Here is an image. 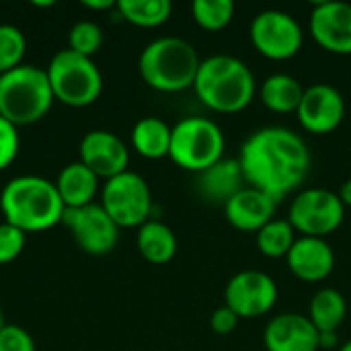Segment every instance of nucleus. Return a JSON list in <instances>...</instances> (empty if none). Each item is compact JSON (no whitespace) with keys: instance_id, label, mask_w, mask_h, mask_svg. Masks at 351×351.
I'll return each mask as SVG.
<instances>
[{"instance_id":"34","label":"nucleus","mask_w":351,"mask_h":351,"mask_svg":"<svg viewBox=\"0 0 351 351\" xmlns=\"http://www.w3.org/2000/svg\"><path fill=\"white\" fill-rule=\"evenodd\" d=\"M339 343L337 333L327 331V333H319V350H333Z\"/></svg>"},{"instance_id":"20","label":"nucleus","mask_w":351,"mask_h":351,"mask_svg":"<svg viewBox=\"0 0 351 351\" xmlns=\"http://www.w3.org/2000/svg\"><path fill=\"white\" fill-rule=\"evenodd\" d=\"M245 187V177L239 165V158H222L197 177V189L199 193L214 202V204H226L234 193H239Z\"/></svg>"},{"instance_id":"5","label":"nucleus","mask_w":351,"mask_h":351,"mask_svg":"<svg viewBox=\"0 0 351 351\" xmlns=\"http://www.w3.org/2000/svg\"><path fill=\"white\" fill-rule=\"evenodd\" d=\"M53 101L45 68L21 64L0 76V115L16 128L43 119Z\"/></svg>"},{"instance_id":"35","label":"nucleus","mask_w":351,"mask_h":351,"mask_svg":"<svg viewBox=\"0 0 351 351\" xmlns=\"http://www.w3.org/2000/svg\"><path fill=\"white\" fill-rule=\"evenodd\" d=\"M82 6H86L90 10H109V8H115L117 2H113V0H84Z\"/></svg>"},{"instance_id":"16","label":"nucleus","mask_w":351,"mask_h":351,"mask_svg":"<svg viewBox=\"0 0 351 351\" xmlns=\"http://www.w3.org/2000/svg\"><path fill=\"white\" fill-rule=\"evenodd\" d=\"M288 269L294 278L306 284H319L327 280L335 269V253L325 239L298 237L286 255Z\"/></svg>"},{"instance_id":"7","label":"nucleus","mask_w":351,"mask_h":351,"mask_svg":"<svg viewBox=\"0 0 351 351\" xmlns=\"http://www.w3.org/2000/svg\"><path fill=\"white\" fill-rule=\"evenodd\" d=\"M45 72L53 99L68 107H88L101 97L103 76L93 58L60 49L49 60Z\"/></svg>"},{"instance_id":"27","label":"nucleus","mask_w":351,"mask_h":351,"mask_svg":"<svg viewBox=\"0 0 351 351\" xmlns=\"http://www.w3.org/2000/svg\"><path fill=\"white\" fill-rule=\"evenodd\" d=\"M191 14L197 27L214 33L230 25L234 16V4L230 0H195L191 4Z\"/></svg>"},{"instance_id":"17","label":"nucleus","mask_w":351,"mask_h":351,"mask_svg":"<svg viewBox=\"0 0 351 351\" xmlns=\"http://www.w3.org/2000/svg\"><path fill=\"white\" fill-rule=\"evenodd\" d=\"M263 346L267 351H319V331L308 317L282 313L267 323Z\"/></svg>"},{"instance_id":"11","label":"nucleus","mask_w":351,"mask_h":351,"mask_svg":"<svg viewBox=\"0 0 351 351\" xmlns=\"http://www.w3.org/2000/svg\"><path fill=\"white\" fill-rule=\"evenodd\" d=\"M278 302L276 280L259 269L234 274L224 288V304L239 319H259L274 311Z\"/></svg>"},{"instance_id":"25","label":"nucleus","mask_w":351,"mask_h":351,"mask_svg":"<svg viewBox=\"0 0 351 351\" xmlns=\"http://www.w3.org/2000/svg\"><path fill=\"white\" fill-rule=\"evenodd\" d=\"M115 8L123 21L142 29L160 27L173 14V4L169 0H119Z\"/></svg>"},{"instance_id":"14","label":"nucleus","mask_w":351,"mask_h":351,"mask_svg":"<svg viewBox=\"0 0 351 351\" xmlns=\"http://www.w3.org/2000/svg\"><path fill=\"white\" fill-rule=\"evenodd\" d=\"M308 31L325 51L351 56V4L339 0L317 2L311 10Z\"/></svg>"},{"instance_id":"12","label":"nucleus","mask_w":351,"mask_h":351,"mask_svg":"<svg viewBox=\"0 0 351 351\" xmlns=\"http://www.w3.org/2000/svg\"><path fill=\"white\" fill-rule=\"evenodd\" d=\"M62 222L70 228L74 243L88 255H107L119 241V226L109 218L101 204L64 210Z\"/></svg>"},{"instance_id":"8","label":"nucleus","mask_w":351,"mask_h":351,"mask_svg":"<svg viewBox=\"0 0 351 351\" xmlns=\"http://www.w3.org/2000/svg\"><path fill=\"white\" fill-rule=\"evenodd\" d=\"M346 218V206L335 191L323 187H308L294 195L288 222L300 237L327 239L337 232Z\"/></svg>"},{"instance_id":"2","label":"nucleus","mask_w":351,"mask_h":351,"mask_svg":"<svg viewBox=\"0 0 351 351\" xmlns=\"http://www.w3.org/2000/svg\"><path fill=\"white\" fill-rule=\"evenodd\" d=\"M193 90L210 111L234 115L251 105L257 93V82L255 74L243 60L218 53L202 60Z\"/></svg>"},{"instance_id":"37","label":"nucleus","mask_w":351,"mask_h":351,"mask_svg":"<svg viewBox=\"0 0 351 351\" xmlns=\"http://www.w3.org/2000/svg\"><path fill=\"white\" fill-rule=\"evenodd\" d=\"M339 351H351V339H350V341H346V343H343V346L339 348Z\"/></svg>"},{"instance_id":"19","label":"nucleus","mask_w":351,"mask_h":351,"mask_svg":"<svg viewBox=\"0 0 351 351\" xmlns=\"http://www.w3.org/2000/svg\"><path fill=\"white\" fill-rule=\"evenodd\" d=\"M58 195L64 204V208L74 210V208H84L95 204V195L99 191V177L84 167L80 160L66 165L60 173L58 179L53 181Z\"/></svg>"},{"instance_id":"38","label":"nucleus","mask_w":351,"mask_h":351,"mask_svg":"<svg viewBox=\"0 0 351 351\" xmlns=\"http://www.w3.org/2000/svg\"><path fill=\"white\" fill-rule=\"evenodd\" d=\"M4 325H6V323H4V317H2V311H0V331H2Z\"/></svg>"},{"instance_id":"15","label":"nucleus","mask_w":351,"mask_h":351,"mask_svg":"<svg viewBox=\"0 0 351 351\" xmlns=\"http://www.w3.org/2000/svg\"><path fill=\"white\" fill-rule=\"evenodd\" d=\"M80 162L99 179H113L128 171L130 150L125 142L107 130H93L80 140Z\"/></svg>"},{"instance_id":"9","label":"nucleus","mask_w":351,"mask_h":351,"mask_svg":"<svg viewBox=\"0 0 351 351\" xmlns=\"http://www.w3.org/2000/svg\"><path fill=\"white\" fill-rule=\"evenodd\" d=\"M101 206L119 228H140L148 222L152 193L142 175L125 171L105 181L101 189Z\"/></svg>"},{"instance_id":"33","label":"nucleus","mask_w":351,"mask_h":351,"mask_svg":"<svg viewBox=\"0 0 351 351\" xmlns=\"http://www.w3.org/2000/svg\"><path fill=\"white\" fill-rule=\"evenodd\" d=\"M239 321H241V319H239L226 304H222V306H218V308L212 313V317H210V329H212L216 335H230V333L237 329Z\"/></svg>"},{"instance_id":"36","label":"nucleus","mask_w":351,"mask_h":351,"mask_svg":"<svg viewBox=\"0 0 351 351\" xmlns=\"http://www.w3.org/2000/svg\"><path fill=\"white\" fill-rule=\"evenodd\" d=\"M339 199H341V204L346 206V208H351V179H348L343 185H341V189H339Z\"/></svg>"},{"instance_id":"13","label":"nucleus","mask_w":351,"mask_h":351,"mask_svg":"<svg viewBox=\"0 0 351 351\" xmlns=\"http://www.w3.org/2000/svg\"><path fill=\"white\" fill-rule=\"evenodd\" d=\"M296 117L308 134H333L346 117V99L331 84H313L304 88V97L296 109Z\"/></svg>"},{"instance_id":"24","label":"nucleus","mask_w":351,"mask_h":351,"mask_svg":"<svg viewBox=\"0 0 351 351\" xmlns=\"http://www.w3.org/2000/svg\"><path fill=\"white\" fill-rule=\"evenodd\" d=\"M346 315H348L346 296L335 288L319 290L308 306V319L319 333H327V331L337 333V329L346 321Z\"/></svg>"},{"instance_id":"29","label":"nucleus","mask_w":351,"mask_h":351,"mask_svg":"<svg viewBox=\"0 0 351 351\" xmlns=\"http://www.w3.org/2000/svg\"><path fill=\"white\" fill-rule=\"evenodd\" d=\"M103 45V29L93 21H78L68 33V49L84 58H93Z\"/></svg>"},{"instance_id":"6","label":"nucleus","mask_w":351,"mask_h":351,"mask_svg":"<svg viewBox=\"0 0 351 351\" xmlns=\"http://www.w3.org/2000/svg\"><path fill=\"white\" fill-rule=\"evenodd\" d=\"M224 132L214 119L191 115L173 125L169 158L179 169L199 175L224 158Z\"/></svg>"},{"instance_id":"21","label":"nucleus","mask_w":351,"mask_h":351,"mask_svg":"<svg viewBox=\"0 0 351 351\" xmlns=\"http://www.w3.org/2000/svg\"><path fill=\"white\" fill-rule=\"evenodd\" d=\"M304 97V86L298 78L278 72L261 82L259 99L265 109L274 113H296Z\"/></svg>"},{"instance_id":"22","label":"nucleus","mask_w":351,"mask_h":351,"mask_svg":"<svg viewBox=\"0 0 351 351\" xmlns=\"http://www.w3.org/2000/svg\"><path fill=\"white\" fill-rule=\"evenodd\" d=\"M136 247L148 263L165 265L177 255V237L165 222L148 220L138 228Z\"/></svg>"},{"instance_id":"1","label":"nucleus","mask_w":351,"mask_h":351,"mask_svg":"<svg viewBox=\"0 0 351 351\" xmlns=\"http://www.w3.org/2000/svg\"><path fill=\"white\" fill-rule=\"evenodd\" d=\"M239 165L249 187L282 202L296 191L311 171V152L302 136L288 128H261L247 138Z\"/></svg>"},{"instance_id":"31","label":"nucleus","mask_w":351,"mask_h":351,"mask_svg":"<svg viewBox=\"0 0 351 351\" xmlns=\"http://www.w3.org/2000/svg\"><path fill=\"white\" fill-rule=\"evenodd\" d=\"M19 130L0 115V171L8 169L19 154Z\"/></svg>"},{"instance_id":"30","label":"nucleus","mask_w":351,"mask_h":351,"mask_svg":"<svg viewBox=\"0 0 351 351\" xmlns=\"http://www.w3.org/2000/svg\"><path fill=\"white\" fill-rule=\"evenodd\" d=\"M27 234L8 222H0V265L14 261L25 249Z\"/></svg>"},{"instance_id":"26","label":"nucleus","mask_w":351,"mask_h":351,"mask_svg":"<svg viewBox=\"0 0 351 351\" xmlns=\"http://www.w3.org/2000/svg\"><path fill=\"white\" fill-rule=\"evenodd\" d=\"M257 249L267 259H286L292 245L296 243V230L288 220H271L257 234Z\"/></svg>"},{"instance_id":"28","label":"nucleus","mask_w":351,"mask_h":351,"mask_svg":"<svg viewBox=\"0 0 351 351\" xmlns=\"http://www.w3.org/2000/svg\"><path fill=\"white\" fill-rule=\"evenodd\" d=\"M27 39L23 31L14 25H0V76L21 66L25 56Z\"/></svg>"},{"instance_id":"32","label":"nucleus","mask_w":351,"mask_h":351,"mask_svg":"<svg viewBox=\"0 0 351 351\" xmlns=\"http://www.w3.org/2000/svg\"><path fill=\"white\" fill-rule=\"evenodd\" d=\"M0 351H35V341L27 329L4 325L0 331Z\"/></svg>"},{"instance_id":"18","label":"nucleus","mask_w":351,"mask_h":351,"mask_svg":"<svg viewBox=\"0 0 351 351\" xmlns=\"http://www.w3.org/2000/svg\"><path fill=\"white\" fill-rule=\"evenodd\" d=\"M278 202L255 187H243L224 204V216L228 224L241 232H259L274 220Z\"/></svg>"},{"instance_id":"3","label":"nucleus","mask_w":351,"mask_h":351,"mask_svg":"<svg viewBox=\"0 0 351 351\" xmlns=\"http://www.w3.org/2000/svg\"><path fill=\"white\" fill-rule=\"evenodd\" d=\"M0 210L4 222L29 234L43 232L60 224L66 208L53 181L37 175H21L2 187Z\"/></svg>"},{"instance_id":"23","label":"nucleus","mask_w":351,"mask_h":351,"mask_svg":"<svg viewBox=\"0 0 351 351\" xmlns=\"http://www.w3.org/2000/svg\"><path fill=\"white\" fill-rule=\"evenodd\" d=\"M171 132L173 128L160 117H142L132 130V146L144 158H165L171 150Z\"/></svg>"},{"instance_id":"4","label":"nucleus","mask_w":351,"mask_h":351,"mask_svg":"<svg viewBox=\"0 0 351 351\" xmlns=\"http://www.w3.org/2000/svg\"><path fill=\"white\" fill-rule=\"evenodd\" d=\"M199 64L197 49L181 37H158L150 41L138 58L142 80L158 93L193 88Z\"/></svg>"},{"instance_id":"10","label":"nucleus","mask_w":351,"mask_h":351,"mask_svg":"<svg viewBox=\"0 0 351 351\" xmlns=\"http://www.w3.org/2000/svg\"><path fill=\"white\" fill-rule=\"evenodd\" d=\"M253 47L267 60L284 62L294 58L304 43V33L300 23L284 10L267 8L261 10L249 29Z\"/></svg>"}]
</instances>
